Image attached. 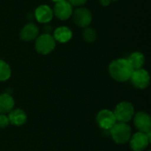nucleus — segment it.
Here are the masks:
<instances>
[{
  "label": "nucleus",
  "instance_id": "17",
  "mask_svg": "<svg viewBox=\"0 0 151 151\" xmlns=\"http://www.w3.org/2000/svg\"><path fill=\"white\" fill-rule=\"evenodd\" d=\"M12 73L9 65L4 60L0 59V81H6L10 78Z\"/></svg>",
  "mask_w": 151,
  "mask_h": 151
},
{
  "label": "nucleus",
  "instance_id": "8",
  "mask_svg": "<svg viewBox=\"0 0 151 151\" xmlns=\"http://www.w3.org/2000/svg\"><path fill=\"white\" fill-rule=\"evenodd\" d=\"M132 83L138 88H146L150 84V74L144 69L134 70L130 77Z\"/></svg>",
  "mask_w": 151,
  "mask_h": 151
},
{
  "label": "nucleus",
  "instance_id": "19",
  "mask_svg": "<svg viewBox=\"0 0 151 151\" xmlns=\"http://www.w3.org/2000/svg\"><path fill=\"white\" fill-rule=\"evenodd\" d=\"M10 121L7 116L4 115V114H0V128L5 127L9 125Z\"/></svg>",
  "mask_w": 151,
  "mask_h": 151
},
{
  "label": "nucleus",
  "instance_id": "7",
  "mask_svg": "<svg viewBox=\"0 0 151 151\" xmlns=\"http://www.w3.org/2000/svg\"><path fill=\"white\" fill-rule=\"evenodd\" d=\"M96 121L98 126L105 130H110L117 122L114 113L108 110L101 111L96 116Z\"/></svg>",
  "mask_w": 151,
  "mask_h": 151
},
{
  "label": "nucleus",
  "instance_id": "4",
  "mask_svg": "<svg viewBox=\"0 0 151 151\" xmlns=\"http://www.w3.org/2000/svg\"><path fill=\"white\" fill-rule=\"evenodd\" d=\"M113 113L115 115L116 120L121 123H127L133 118L134 114V109L130 103L121 102L117 105Z\"/></svg>",
  "mask_w": 151,
  "mask_h": 151
},
{
  "label": "nucleus",
  "instance_id": "5",
  "mask_svg": "<svg viewBox=\"0 0 151 151\" xmlns=\"http://www.w3.org/2000/svg\"><path fill=\"white\" fill-rule=\"evenodd\" d=\"M150 142V132L144 134V133H136L131 138L130 146L132 150L134 151L144 150Z\"/></svg>",
  "mask_w": 151,
  "mask_h": 151
},
{
  "label": "nucleus",
  "instance_id": "13",
  "mask_svg": "<svg viewBox=\"0 0 151 151\" xmlns=\"http://www.w3.org/2000/svg\"><path fill=\"white\" fill-rule=\"evenodd\" d=\"M73 37V32L67 27H58L54 30L53 38L61 43H65L69 42Z\"/></svg>",
  "mask_w": 151,
  "mask_h": 151
},
{
  "label": "nucleus",
  "instance_id": "18",
  "mask_svg": "<svg viewBox=\"0 0 151 151\" xmlns=\"http://www.w3.org/2000/svg\"><path fill=\"white\" fill-rule=\"evenodd\" d=\"M82 36L87 42H94L96 40V32L91 27H85L82 32Z\"/></svg>",
  "mask_w": 151,
  "mask_h": 151
},
{
  "label": "nucleus",
  "instance_id": "16",
  "mask_svg": "<svg viewBox=\"0 0 151 151\" xmlns=\"http://www.w3.org/2000/svg\"><path fill=\"white\" fill-rule=\"evenodd\" d=\"M127 61L130 64L133 70L134 71V70L142 69L145 62V58H144V55L141 52H134L129 56V58H127Z\"/></svg>",
  "mask_w": 151,
  "mask_h": 151
},
{
  "label": "nucleus",
  "instance_id": "6",
  "mask_svg": "<svg viewBox=\"0 0 151 151\" xmlns=\"http://www.w3.org/2000/svg\"><path fill=\"white\" fill-rule=\"evenodd\" d=\"M73 20L80 27H88L92 21V14L87 8L81 7L74 11Z\"/></svg>",
  "mask_w": 151,
  "mask_h": 151
},
{
  "label": "nucleus",
  "instance_id": "14",
  "mask_svg": "<svg viewBox=\"0 0 151 151\" xmlns=\"http://www.w3.org/2000/svg\"><path fill=\"white\" fill-rule=\"evenodd\" d=\"M10 123L15 126H21L26 123L27 121V115L26 113L20 109L12 110L8 116Z\"/></svg>",
  "mask_w": 151,
  "mask_h": 151
},
{
  "label": "nucleus",
  "instance_id": "21",
  "mask_svg": "<svg viewBox=\"0 0 151 151\" xmlns=\"http://www.w3.org/2000/svg\"><path fill=\"white\" fill-rule=\"evenodd\" d=\"M112 1H117V0H99L100 4L104 6H108L109 4H111Z\"/></svg>",
  "mask_w": 151,
  "mask_h": 151
},
{
  "label": "nucleus",
  "instance_id": "12",
  "mask_svg": "<svg viewBox=\"0 0 151 151\" xmlns=\"http://www.w3.org/2000/svg\"><path fill=\"white\" fill-rule=\"evenodd\" d=\"M38 32H39L38 27L34 23H28L21 29L19 36L21 40L25 42H29L37 38Z\"/></svg>",
  "mask_w": 151,
  "mask_h": 151
},
{
  "label": "nucleus",
  "instance_id": "2",
  "mask_svg": "<svg viewBox=\"0 0 151 151\" xmlns=\"http://www.w3.org/2000/svg\"><path fill=\"white\" fill-rule=\"evenodd\" d=\"M110 132L114 142L119 144L127 142L131 137V127L127 123H116L110 129Z\"/></svg>",
  "mask_w": 151,
  "mask_h": 151
},
{
  "label": "nucleus",
  "instance_id": "3",
  "mask_svg": "<svg viewBox=\"0 0 151 151\" xmlns=\"http://www.w3.org/2000/svg\"><path fill=\"white\" fill-rule=\"evenodd\" d=\"M56 46V41L49 34H43L37 36L35 40V50L38 53L47 55L50 53Z\"/></svg>",
  "mask_w": 151,
  "mask_h": 151
},
{
  "label": "nucleus",
  "instance_id": "10",
  "mask_svg": "<svg viewBox=\"0 0 151 151\" xmlns=\"http://www.w3.org/2000/svg\"><path fill=\"white\" fill-rule=\"evenodd\" d=\"M134 125L141 132L147 134L150 132L151 119L149 114L145 112H139L134 117Z\"/></svg>",
  "mask_w": 151,
  "mask_h": 151
},
{
  "label": "nucleus",
  "instance_id": "9",
  "mask_svg": "<svg viewBox=\"0 0 151 151\" xmlns=\"http://www.w3.org/2000/svg\"><path fill=\"white\" fill-rule=\"evenodd\" d=\"M53 14L61 20L68 19L73 15V6L65 0L58 2L54 6Z\"/></svg>",
  "mask_w": 151,
  "mask_h": 151
},
{
  "label": "nucleus",
  "instance_id": "20",
  "mask_svg": "<svg viewBox=\"0 0 151 151\" xmlns=\"http://www.w3.org/2000/svg\"><path fill=\"white\" fill-rule=\"evenodd\" d=\"M88 0H68V3L73 6H81L86 4Z\"/></svg>",
  "mask_w": 151,
  "mask_h": 151
},
{
  "label": "nucleus",
  "instance_id": "11",
  "mask_svg": "<svg viewBox=\"0 0 151 151\" xmlns=\"http://www.w3.org/2000/svg\"><path fill=\"white\" fill-rule=\"evenodd\" d=\"M35 19L40 23H48L53 18V11L52 9L46 4H42L38 6L35 12Z\"/></svg>",
  "mask_w": 151,
  "mask_h": 151
},
{
  "label": "nucleus",
  "instance_id": "1",
  "mask_svg": "<svg viewBox=\"0 0 151 151\" xmlns=\"http://www.w3.org/2000/svg\"><path fill=\"white\" fill-rule=\"evenodd\" d=\"M109 72L114 80L124 82L130 79L134 70L128 63L127 59L119 58L111 63L109 66Z\"/></svg>",
  "mask_w": 151,
  "mask_h": 151
},
{
  "label": "nucleus",
  "instance_id": "22",
  "mask_svg": "<svg viewBox=\"0 0 151 151\" xmlns=\"http://www.w3.org/2000/svg\"><path fill=\"white\" fill-rule=\"evenodd\" d=\"M51 1H53L55 3H58V2H60V1H63V0H51Z\"/></svg>",
  "mask_w": 151,
  "mask_h": 151
},
{
  "label": "nucleus",
  "instance_id": "15",
  "mask_svg": "<svg viewBox=\"0 0 151 151\" xmlns=\"http://www.w3.org/2000/svg\"><path fill=\"white\" fill-rule=\"evenodd\" d=\"M14 106V100L9 94L0 95V114L10 112Z\"/></svg>",
  "mask_w": 151,
  "mask_h": 151
}]
</instances>
